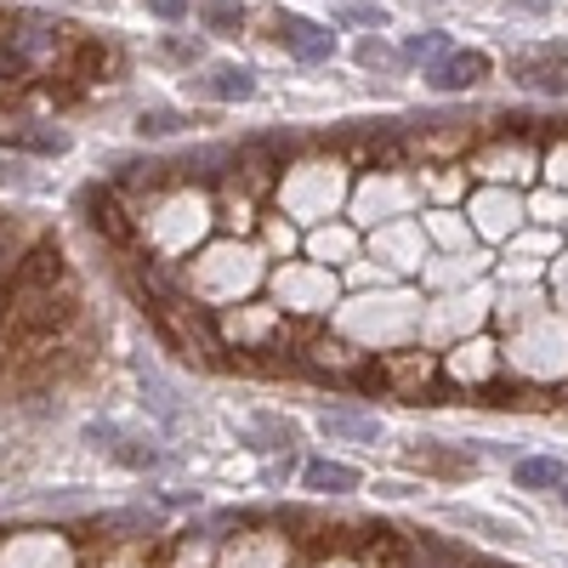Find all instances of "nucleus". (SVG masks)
I'll return each instance as SVG.
<instances>
[{
    "mask_svg": "<svg viewBox=\"0 0 568 568\" xmlns=\"http://www.w3.org/2000/svg\"><path fill=\"white\" fill-rule=\"evenodd\" d=\"M432 91H472L489 80V58L483 52H450V58H438L432 63Z\"/></svg>",
    "mask_w": 568,
    "mask_h": 568,
    "instance_id": "2",
    "label": "nucleus"
},
{
    "mask_svg": "<svg viewBox=\"0 0 568 568\" xmlns=\"http://www.w3.org/2000/svg\"><path fill=\"white\" fill-rule=\"evenodd\" d=\"M279 40H285L302 63H330V58H336V35L325 29V23L295 17V12H285V17H279Z\"/></svg>",
    "mask_w": 568,
    "mask_h": 568,
    "instance_id": "1",
    "label": "nucleus"
},
{
    "mask_svg": "<svg viewBox=\"0 0 568 568\" xmlns=\"http://www.w3.org/2000/svg\"><path fill=\"white\" fill-rule=\"evenodd\" d=\"M404 58H415V63H438V58H450V35H443V29L409 35V40H404Z\"/></svg>",
    "mask_w": 568,
    "mask_h": 568,
    "instance_id": "7",
    "label": "nucleus"
},
{
    "mask_svg": "<svg viewBox=\"0 0 568 568\" xmlns=\"http://www.w3.org/2000/svg\"><path fill=\"white\" fill-rule=\"evenodd\" d=\"M563 501H568V489H563Z\"/></svg>",
    "mask_w": 568,
    "mask_h": 568,
    "instance_id": "14",
    "label": "nucleus"
},
{
    "mask_svg": "<svg viewBox=\"0 0 568 568\" xmlns=\"http://www.w3.org/2000/svg\"><path fill=\"white\" fill-rule=\"evenodd\" d=\"M205 91L216 97V103H244V97L256 91V74H251V68H239V63H216V68H211V80H205Z\"/></svg>",
    "mask_w": 568,
    "mask_h": 568,
    "instance_id": "5",
    "label": "nucleus"
},
{
    "mask_svg": "<svg viewBox=\"0 0 568 568\" xmlns=\"http://www.w3.org/2000/svg\"><path fill=\"white\" fill-rule=\"evenodd\" d=\"M302 483L318 489V495H353V489H358V472H353V466H341V460H307Z\"/></svg>",
    "mask_w": 568,
    "mask_h": 568,
    "instance_id": "4",
    "label": "nucleus"
},
{
    "mask_svg": "<svg viewBox=\"0 0 568 568\" xmlns=\"http://www.w3.org/2000/svg\"><path fill=\"white\" fill-rule=\"evenodd\" d=\"M318 427H325L330 438H353V443H376L381 438V421L376 415H358V409H325Z\"/></svg>",
    "mask_w": 568,
    "mask_h": 568,
    "instance_id": "3",
    "label": "nucleus"
},
{
    "mask_svg": "<svg viewBox=\"0 0 568 568\" xmlns=\"http://www.w3.org/2000/svg\"><path fill=\"white\" fill-rule=\"evenodd\" d=\"M450 517L455 523H472V529H489L495 540H517V523H501V517H483V512H466V506H455Z\"/></svg>",
    "mask_w": 568,
    "mask_h": 568,
    "instance_id": "8",
    "label": "nucleus"
},
{
    "mask_svg": "<svg viewBox=\"0 0 568 568\" xmlns=\"http://www.w3.org/2000/svg\"><path fill=\"white\" fill-rule=\"evenodd\" d=\"M148 7H154V17L177 23V17H188V7H193V0H148Z\"/></svg>",
    "mask_w": 568,
    "mask_h": 568,
    "instance_id": "12",
    "label": "nucleus"
},
{
    "mask_svg": "<svg viewBox=\"0 0 568 568\" xmlns=\"http://www.w3.org/2000/svg\"><path fill=\"white\" fill-rule=\"evenodd\" d=\"M239 17H244V12L233 7V0H205V23H211V29H233Z\"/></svg>",
    "mask_w": 568,
    "mask_h": 568,
    "instance_id": "9",
    "label": "nucleus"
},
{
    "mask_svg": "<svg viewBox=\"0 0 568 568\" xmlns=\"http://www.w3.org/2000/svg\"><path fill=\"white\" fill-rule=\"evenodd\" d=\"M358 63H364V68H387V63H392V52H387L381 40H364V46H358Z\"/></svg>",
    "mask_w": 568,
    "mask_h": 568,
    "instance_id": "11",
    "label": "nucleus"
},
{
    "mask_svg": "<svg viewBox=\"0 0 568 568\" xmlns=\"http://www.w3.org/2000/svg\"><path fill=\"white\" fill-rule=\"evenodd\" d=\"M188 119L182 114H142V137H171V131H182Z\"/></svg>",
    "mask_w": 568,
    "mask_h": 568,
    "instance_id": "10",
    "label": "nucleus"
},
{
    "mask_svg": "<svg viewBox=\"0 0 568 568\" xmlns=\"http://www.w3.org/2000/svg\"><path fill=\"white\" fill-rule=\"evenodd\" d=\"M512 478L523 483V489H552V483H568L563 460H552V455H529V460H517V466H512Z\"/></svg>",
    "mask_w": 568,
    "mask_h": 568,
    "instance_id": "6",
    "label": "nucleus"
},
{
    "mask_svg": "<svg viewBox=\"0 0 568 568\" xmlns=\"http://www.w3.org/2000/svg\"><path fill=\"white\" fill-rule=\"evenodd\" d=\"M341 17H348V23H369V29H381V23H387V12H376V7H348Z\"/></svg>",
    "mask_w": 568,
    "mask_h": 568,
    "instance_id": "13",
    "label": "nucleus"
}]
</instances>
